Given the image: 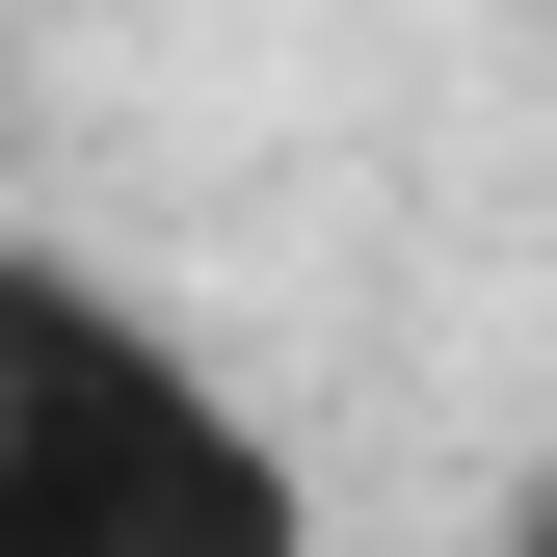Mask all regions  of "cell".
Wrapping results in <instances>:
<instances>
[{
	"label": "cell",
	"mask_w": 557,
	"mask_h": 557,
	"mask_svg": "<svg viewBox=\"0 0 557 557\" xmlns=\"http://www.w3.org/2000/svg\"><path fill=\"white\" fill-rule=\"evenodd\" d=\"M0 557H319V478L160 293L0 239Z\"/></svg>",
	"instance_id": "6da1fadb"
},
{
	"label": "cell",
	"mask_w": 557,
	"mask_h": 557,
	"mask_svg": "<svg viewBox=\"0 0 557 557\" xmlns=\"http://www.w3.org/2000/svg\"><path fill=\"white\" fill-rule=\"evenodd\" d=\"M505 557H557V505H531V531H505Z\"/></svg>",
	"instance_id": "7a4b0ae2"
}]
</instances>
